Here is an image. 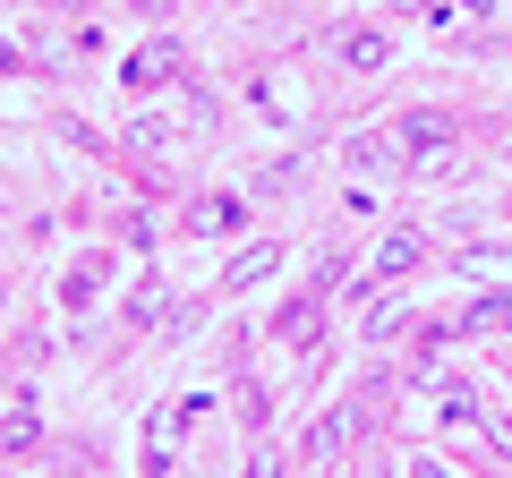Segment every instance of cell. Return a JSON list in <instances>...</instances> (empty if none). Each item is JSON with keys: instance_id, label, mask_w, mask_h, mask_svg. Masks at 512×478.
Instances as JSON below:
<instances>
[{"instance_id": "2e32d148", "label": "cell", "mask_w": 512, "mask_h": 478, "mask_svg": "<svg viewBox=\"0 0 512 478\" xmlns=\"http://www.w3.org/2000/svg\"><path fill=\"white\" fill-rule=\"evenodd\" d=\"M18 60H26V52H18V43H0V69H18Z\"/></svg>"}, {"instance_id": "9a60e30c", "label": "cell", "mask_w": 512, "mask_h": 478, "mask_svg": "<svg viewBox=\"0 0 512 478\" xmlns=\"http://www.w3.org/2000/svg\"><path fill=\"white\" fill-rule=\"evenodd\" d=\"M495 154H504V163H512V120H504V129H495Z\"/></svg>"}, {"instance_id": "5b68a950", "label": "cell", "mask_w": 512, "mask_h": 478, "mask_svg": "<svg viewBox=\"0 0 512 478\" xmlns=\"http://www.w3.org/2000/svg\"><path fill=\"white\" fill-rule=\"evenodd\" d=\"M274 265H282V248L256 239V248H239V257L222 265V291H256V282H274Z\"/></svg>"}, {"instance_id": "9c48e42d", "label": "cell", "mask_w": 512, "mask_h": 478, "mask_svg": "<svg viewBox=\"0 0 512 478\" xmlns=\"http://www.w3.org/2000/svg\"><path fill=\"white\" fill-rule=\"evenodd\" d=\"M274 342H291V350H308V342H316V299H291V308L274 316Z\"/></svg>"}, {"instance_id": "30bf717a", "label": "cell", "mask_w": 512, "mask_h": 478, "mask_svg": "<svg viewBox=\"0 0 512 478\" xmlns=\"http://www.w3.org/2000/svg\"><path fill=\"white\" fill-rule=\"evenodd\" d=\"M128 146H137V154H163L171 146V120H163V111H137V120H128Z\"/></svg>"}, {"instance_id": "4fadbf2b", "label": "cell", "mask_w": 512, "mask_h": 478, "mask_svg": "<svg viewBox=\"0 0 512 478\" xmlns=\"http://www.w3.org/2000/svg\"><path fill=\"white\" fill-rule=\"evenodd\" d=\"M461 265H470V274H512V248H470Z\"/></svg>"}, {"instance_id": "7c38bea8", "label": "cell", "mask_w": 512, "mask_h": 478, "mask_svg": "<svg viewBox=\"0 0 512 478\" xmlns=\"http://www.w3.org/2000/svg\"><path fill=\"white\" fill-rule=\"evenodd\" d=\"M350 163H367V171H393L402 154H393V137H350Z\"/></svg>"}, {"instance_id": "52a82bcc", "label": "cell", "mask_w": 512, "mask_h": 478, "mask_svg": "<svg viewBox=\"0 0 512 478\" xmlns=\"http://www.w3.org/2000/svg\"><path fill=\"white\" fill-rule=\"evenodd\" d=\"M0 444H9V453H35V444H43V410L26 402V393L0 410Z\"/></svg>"}, {"instance_id": "7a4b0ae2", "label": "cell", "mask_w": 512, "mask_h": 478, "mask_svg": "<svg viewBox=\"0 0 512 478\" xmlns=\"http://www.w3.org/2000/svg\"><path fill=\"white\" fill-rule=\"evenodd\" d=\"M188 231L197 239H231V231H248V205H239L231 188H205V197H188Z\"/></svg>"}, {"instance_id": "8992f818", "label": "cell", "mask_w": 512, "mask_h": 478, "mask_svg": "<svg viewBox=\"0 0 512 478\" xmlns=\"http://www.w3.org/2000/svg\"><path fill=\"white\" fill-rule=\"evenodd\" d=\"M410 265H427V231H393V239L376 248V265H367V274H376V282H402Z\"/></svg>"}, {"instance_id": "e0dca14e", "label": "cell", "mask_w": 512, "mask_h": 478, "mask_svg": "<svg viewBox=\"0 0 512 478\" xmlns=\"http://www.w3.org/2000/svg\"><path fill=\"white\" fill-rule=\"evenodd\" d=\"M410 478H444V470H436V461H410Z\"/></svg>"}, {"instance_id": "277c9868", "label": "cell", "mask_w": 512, "mask_h": 478, "mask_svg": "<svg viewBox=\"0 0 512 478\" xmlns=\"http://www.w3.org/2000/svg\"><path fill=\"white\" fill-rule=\"evenodd\" d=\"M453 111H410L402 120V146H410V163H427V154H453Z\"/></svg>"}, {"instance_id": "ba28073f", "label": "cell", "mask_w": 512, "mask_h": 478, "mask_svg": "<svg viewBox=\"0 0 512 478\" xmlns=\"http://www.w3.org/2000/svg\"><path fill=\"white\" fill-rule=\"evenodd\" d=\"M60 299H69V308H94V299H103V257H77L69 274H60Z\"/></svg>"}, {"instance_id": "8fae6325", "label": "cell", "mask_w": 512, "mask_h": 478, "mask_svg": "<svg viewBox=\"0 0 512 478\" xmlns=\"http://www.w3.org/2000/svg\"><path fill=\"white\" fill-rule=\"evenodd\" d=\"M461 325H470V333H512V291H504V299H478Z\"/></svg>"}, {"instance_id": "5bb4252c", "label": "cell", "mask_w": 512, "mask_h": 478, "mask_svg": "<svg viewBox=\"0 0 512 478\" xmlns=\"http://www.w3.org/2000/svg\"><path fill=\"white\" fill-rule=\"evenodd\" d=\"M248 478H282V461H274V453H256V461H248Z\"/></svg>"}, {"instance_id": "6da1fadb", "label": "cell", "mask_w": 512, "mask_h": 478, "mask_svg": "<svg viewBox=\"0 0 512 478\" xmlns=\"http://www.w3.org/2000/svg\"><path fill=\"white\" fill-rule=\"evenodd\" d=\"M180 69H188V52H180V43H171V35H154L146 43V52H137V60H128V86H137V94H163V86H180Z\"/></svg>"}, {"instance_id": "3957f363", "label": "cell", "mask_w": 512, "mask_h": 478, "mask_svg": "<svg viewBox=\"0 0 512 478\" xmlns=\"http://www.w3.org/2000/svg\"><path fill=\"white\" fill-rule=\"evenodd\" d=\"M333 60H342L350 77H367V69L393 60V35H384V26H333Z\"/></svg>"}]
</instances>
